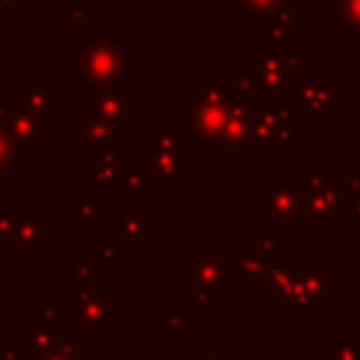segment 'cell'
Returning a JSON list of instances; mask_svg holds the SVG:
<instances>
[{
	"label": "cell",
	"mask_w": 360,
	"mask_h": 360,
	"mask_svg": "<svg viewBox=\"0 0 360 360\" xmlns=\"http://www.w3.org/2000/svg\"><path fill=\"white\" fill-rule=\"evenodd\" d=\"M98 256H101V262H104V264L124 267V264H127V259L132 256V250H129L124 242H118V239H104V242H98Z\"/></svg>",
	"instance_id": "obj_25"
},
{
	"label": "cell",
	"mask_w": 360,
	"mask_h": 360,
	"mask_svg": "<svg viewBox=\"0 0 360 360\" xmlns=\"http://www.w3.org/2000/svg\"><path fill=\"white\" fill-rule=\"evenodd\" d=\"M22 6H25V0H0V11H17Z\"/></svg>",
	"instance_id": "obj_36"
},
{
	"label": "cell",
	"mask_w": 360,
	"mask_h": 360,
	"mask_svg": "<svg viewBox=\"0 0 360 360\" xmlns=\"http://www.w3.org/2000/svg\"><path fill=\"white\" fill-rule=\"evenodd\" d=\"M248 0H217L219 8H245Z\"/></svg>",
	"instance_id": "obj_37"
},
{
	"label": "cell",
	"mask_w": 360,
	"mask_h": 360,
	"mask_svg": "<svg viewBox=\"0 0 360 360\" xmlns=\"http://www.w3.org/2000/svg\"><path fill=\"white\" fill-rule=\"evenodd\" d=\"M228 253H217L214 242H205L200 253H191L188 262L177 267V290L188 292L194 304L222 307L228 301Z\"/></svg>",
	"instance_id": "obj_3"
},
{
	"label": "cell",
	"mask_w": 360,
	"mask_h": 360,
	"mask_svg": "<svg viewBox=\"0 0 360 360\" xmlns=\"http://www.w3.org/2000/svg\"><path fill=\"white\" fill-rule=\"evenodd\" d=\"M101 200H76L73 202V225L76 228H98L101 225Z\"/></svg>",
	"instance_id": "obj_23"
},
{
	"label": "cell",
	"mask_w": 360,
	"mask_h": 360,
	"mask_svg": "<svg viewBox=\"0 0 360 360\" xmlns=\"http://www.w3.org/2000/svg\"><path fill=\"white\" fill-rule=\"evenodd\" d=\"M8 118H11V101H0V129L8 127Z\"/></svg>",
	"instance_id": "obj_35"
},
{
	"label": "cell",
	"mask_w": 360,
	"mask_h": 360,
	"mask_svg": "<svg viewBox=\"0 0 360 360\" xmlns=\"http://www.w3.org/2000/svg\"><path fill=\"white\" fill-rule=\"evenodd\" d=\"M329 360H360V343L352 340V346H338L335 343V352Z\"/></svg>",
	"instance_id": "obj_32"
},
{
	"label": "cell",
	"mask_w": 360,
	"mask_h": 360,
	"mask_svg": "<svg viewBox=\"0 0 360 360\" xmlns=\"http://www.w3.org/2000/svg\"><path fill=\"white\" fill-rule=\"evenodd\" d=\"M188 124L194 138L211 149H225L233 163L250 149V101H242L236 93L202 96L191 90Z\"/></svg>",
	"instance_id": "obj_1"
},
{
	"label": "cell",
	"mask_w": 360,
	"mask_h": 360,
	"mask_svg": "<svg viewBox=\"0 0 360 360\" xmlns=\"http://www.w3.org/2000/svg\"><path fill=\"white\" fill-rule=\"evenodd\" d=\"M332 17L346 28H360V0H338Z\"/></svg>",
	"instance_id": "obj_28"
},
{
	"label": "cell",
	"mask_w": 360,
	"mask_h": 360,
	"mask_svg": "<svg viewBox=\"0 0 360 360\" xmlns=\"http://www.w3.org/2000/svg\"><path fill=\"white\" fill-rule=\"evenodd\" d=\"M149 138H152L155 149H160V152L191 155L188 138H186V135H180V129H177V127H172V124H152V129H149Z\"/></svg>",
	"instance_id": "obj_21"
},
{
	"label": "cell",
	"mask_w": 360,
	"mask_h": 360,
	"mask_svg": "<svg viewBox=\"0 0 360 360\" xmlns=\"http://www.w3.org/2000/svg\"><path fill=\"white\" fill-rule=\"evenodd\" d=\"M62 307L65 312H70L82 326L104 332L112 329L118 318H127V307L115 301L112 292L98 290V292H82V290H65L62 295Z\"/></svg>",
	"instance_id": "obj_7"
},
{
	"label": "cell",
	"mask_w": 360,
	"mask_h": 360,
	"mask_svg": "<svg viewBox=\"0 0 360 360\" xmlns=\"http://www.w3.org/2000/svg\"><path fill=\"white\" fill-rule=\"evenodd\" d=\"M253 248H256V253L273 259L276 250H278V225L267 222V225L256 228V233H253Z\"/></svg>",
	"instance_id": "obj_24"
},
{
	"label": "cell",
	"mask_w": 360,
	"mask_h": 360,
	"mask_svg": "<svg viewBox=\"0 0 360 360\" xmlns=\"http://www.w3.org/2000/svg\"><path fill=\"white\" fill-rule=\"evenodd\" d=\"M287 0H248L245 8H242V20L250 22V20H259V17H276L281 8H284Z\"/></svg>",
	"instance_id": "obj_26"
},
{
	"label": "cell",
	"mask_w": 360,
	"mask_h": 360,
	"mask_svg": "<svg viewBox=\"0 0 360 360\" xmlns=\"http://www.w3.org/2000/svg\"><path fill=\"white\" fill-rule=\"evenodd\" d=\"M48 250H51V217L39 211L14 231L11 242L0 253H48Z\"/></svg>",
	"instance_id": "obj_14"
},
{
	"label": "cell",
	"mask_w": 360,
	"mask_h": 360,
	"mask_svg": "<svg viewBox=\"0 0 360 360\" xmlns=\"http://www.w3.org/2000/svg\"><path fill=\"white\" fill-rule=\"evenodd\" d=\"M231 262V276L239 278L242 290H267L270 278V259L262 253H228Z\"/></svg>",
	"instance_id": "obj_16"
},
{
	"label": "cell",
	"mask_w": 360,
	"mask_h": 360,
	"mask_svg": "<svg viewBox=\"0 0 360 360\" xmlns=\"http://www.w3.org/2000/svg\"><path fill=\"white\" fill-rule=\"evenodd\" d=\"M6 304H11V281L0 276V307H6Z\"/></svg>",
	"instance_id": "obj_33"
},
{
	"label": "cell",
	"mask_w": 360,
	"mask_h": 360,
	"mask_svg": "<svg viewBox=\"0 0 360 360\" xmlns=\"http://www.w3.org/2000/svg\"><path fill=\"white\" fill-rule=\"evenodd\" d=\"M292 141V118L281 98L250 101V149H281Z\"/></svg>",
	"instance_id": "obj_6"
},
{
	"label": "cell",
	"mask_w": 360,
	"mask_h": 360,
	"mask_svg": "<svg viewBox=\"0 0 360 360\" xmlns=\"http://www.w3.org/2000/svg\"><path fill=\"white\" fill-rule=\"evenodd\" d=\"M34 214H39V205L34 200H6L0 202V250L11 242L14 231L31 219Z\"/></svg>",
	"instance_id": "obj_18"
},
{
	"label": "cell",
	"mask_w": 360,
	"mask_h": 360,
	"mask_svg": "<svg viewBox=\"0 0 360 360\" xmlns=\"http://www.w3.org/2000/svg\"><path fill=\"white\" fill-rule=\"evenodd\" d=\"M118 191H124V197H127V211H138V194L143 191V188H152V183H149V174L143 172V166L135 160H129L127 166H124V174H121V180H118V186H115Z\"/></svg>",
	"instance_id": "obj_20"
},
{
	"label": "cell",
	"mask_w": 360,
	"mask_h": 360,
	"mask_svg": "<svg viewBox=\"0 0 360 360\" xmlns=\"http://www.w3.org/2000/svg\"><path fill=\"white\" fill-rule=\"evenodd\" d=\"M127 76V37L104 34L90 37L73 51V84L76 87H118Z\"/></svg>",
	"instance_id": "obj_2"
},
{
	"label": "cell",
	"mask_w": 360,
	"mask_h": 360,
	"mask_svg": "<svg viewBox=\"0 0 360 360\" xmlns=\"http://www.w3.org/2000/svg\"><path fill=\"white\" fill-rule=\"evenodd\" d=\"M152 3H155V0H124V6H127L129 11H146V8H152Z\"/></svg>",
	"instance_id": "obj_34"
},
{
	"label": "cell",
	"mask_w": 360,
	"mask_h": 360,
	"mask_svg": "<svg viewBox=\"0 0 360 360\" xmlns=\"http://www.w3.org/2000/svg\"><path fill=\"white\" fill-rule=\"evenodd\" d=\"M329 93H338L326 76H304L292 79L290 101L292 107L304 110L309 121H326L329 118Z\"/></svg>",
	"instance_id": "obj_12"
},
{
	"label": "cell",
	"mask_w": 360,
	"mask_h": 360,
	"mask_svg": "<svg viewBox=\"0 0 360 360\" xmlns=\"http://www.w3.org/2000/svg\"><path fill=\"white\" fill-rule=\"evenodd\" d=\"M141 90L135 84H118V87H90L87 90V110L104 121H110L121 138L129 132L132 124L141 118Z\"/></svg>",
	"instance_id": "obj_5"
},
{
	"label": "cell",
	"mask_w": 360,
	"mask_h": 360,
	"mask_svg": "<svg viewBox=\"0 0 360 360\" xmlns=\"http://www.w3.org/2000/svg\"><path fill=\"white\" fill-rule=\"evenodd\" d=\"M8 98L39 112H59L65 107V90L45 73H25L22 82L8 90Z\"/></svg>",
	"instance_id": "obj_11"
},
{
	"label": "cell",
	"mask_w": 360,
	"mask_h": 360,
	"mask_svg": "<svg viewBox=\"0 0 360 360\" xmlns=\"http://www.w3.org/2000/svg\"><path fill=\"white\" fill-rule=\"evenodd\" d=\"M73 290H82V292L101 290V264L93 262L87 250L73 253Z\"/></svg>",
	"instance_id": "obj_19"
},
{
	"label": "cell",
	"mask_w": 360,
	"mask_h": 360,
	"mask_svg": "<svg viewBox=\"0 0 360 360\" xmlns=\"http://www.w3.org/2000/svg\"><path fill=\"white\" fill-rule=\"evenodd\" d=\"M87 163H90V186H98V188H107V186H118L121 174H124V166L129 163L127 152L112 146V149H96V152H87Z\"/></svg>",
	"instance_id": "obj_15"
},
{
	"label": "cell",
	"mask_w": 360,
	"mask_h": 360,
	"mask_svg": "<svg viewBox=\"0 0 360 360\" xmlns=\"http://www.w3.org/2000/svg\"><path fill=\"white\" fill-rule=\"evenodd\" d=\"M188 315H191V307L188 304H166L163 307V340L166 343H174L186 323H188Z\"/></svg>",
	"instance_id": "obj_22"
},
{
	"label": "cell",
	"mask_w": 360,
	"mask_h": 360,
	"mask_svg": "<svg viewBox=\"0 0 360 360\" xmlns=\"http://www.w3.org/2000/svg\"><path fill=\"white\" fill-rule=\"evenodd\" d=\"M0 360H31V346L28 343H3L0 346Z\"/></svg>",
	"instance_id": "obj_30"
},
{
	"label": "cell",
	"mask_w": 360,
	"mask_h": 360,
	"mask_svg": "<svg viewBox=\"0 0 360 360\" xmlns=\"http://www.w3.org/2000/svg\"><path fill=\"white\" fill-rule=\"evenodd\" d=\"M96 354H101V332L82 326L70 312H65L53 346L39 354H31V360H90Z\"/></svg>",
	"instance_id": "obj_8"
},
{
	"label": "cell",
	"mask_w": 360,
	"mask_h": 360,
	"mask_svg": "<svg viewBox=\"0 0 360 360\" xmlns=\"http://www.w3.org/2000/svg\"><path fill=\"white\" fill-rule=\"evenodd\" d=\"M304 177H267L264 188L256 191L253 208L273 225H301L304 222Z\"/></svg>",
	"instance_id": "obj_4"
},
{
	"label": "cell",
	"mask_w": 360,
	"mask_h": 360,
	"mask_svg": "<svg viewBox=\"0 0 360 360\" xmlns=\"http://www.w3.org/2000/svg\"><path fill=\"white\" fill-rule=\"evenodd\" d=\"M115 141H121V132L110 121L93 115L90 110L73 112V146L76 149H82V152L112 149Z\"/></svg>",
	"instance_id": "obj_13"
},
{
	"label": "cell",
	"mask_w": 360,
	"mask_h": 360,
	"mask_svg": "<svg viewBox=\"0 0 360 360\" xmlns=\"http://www.w3.org/2000/svg\"><path fill=\"white\" fill-rule=\"evenodd\" d=\"M205 360H239L236 354H228V357H222V354H208Z\"/></svg>",
	"instance_id": "obj_38"
},
{
	"label": "cell",
	"mask_w": 360,
	"mask_h": 360,
	"mask_svg": "<svg viewBox=\"0 0 360 360\" xmlns=\"http://www.w3.org/2000/svg\"><path fill=\"white\" fill-rule=\"evenodd\" d=\"M138 163L149 174L152 188H174L191 172V155L160 152V149H155L149 135L138 138Z\"/></svg>",
	"instance_id": "obj_9"
},
{
	"label": "cell",
	"mask_w": 360,
	"mask_h": 360,
	"mask_svg": "<svg viewBox=\"0 0 360 360\" xmlns=\"http://www.w3.org/2000/svg\"><path fill=\"white\" fill-rule=\"evenodd\" d=\"M267 39H270V45H273L276 51H290L292 39H290V34H287V22H284L281 17H270Z\"/></svg>",
	"instance_id": "obj_29"
},
{
	"label": "cell",
	"mask_w": 360,
	"mask_h": 360,
	"mask_svg": "<svg viewBox=\"0 0 360 360\" xmlns=\"http://www.w3.org/2000/svg\"><path fill=\"white\" fill-rule=\"evenodd\" d=\"M20 146H17V141L6 132V129H0V174H8L14 166H17V160H20Z\"/></svg>",
	"instance_id": "obj_27"
},
{
	"label": "cell",
	"mask_w": 360,
	"mask_h": 360,
	"mask_svg": "<svg viewBox=\"0 0 360 360\" xmlns=\"http://www.w3.org/2000/svg\"><path fill=\"white\" fill-rule=\"evenodd\" d=\"M6 132L17 141L20 149H28V152L51 149V112H39V110L11 101V118H8Z\"/></svg>",
	"instance_id": "obj_10"
},
{
	"label": "cell",
	"mask_w": 360,
	"mask_h": 360,
	"mask_svg": "<svg viewBox=\"0 0 360 360\" xmlns=\"http://www.w3.org/2000/svg\"><path fill=\"white\" fill-rule=\"evenodd\" d=\"M112 239L124 242L132 253H138L141 242L152 239V217L149 214H138V211L118 214L115 222H112Z\"/></svg>",
	"instance_id": "obj_17"
},
{
	"label": "cell",
	"mask_w": 360,
	"mask_h": 360,
	"mask_svg": "<svg viewBox=\"0 0 360 360\" xmlns=\"http://www.w3.org/2000/svg\"><path fill=\"white\" fill-rule=\"evenodd\" d=\"M90 360H112V357H110V354H104V352H101V354H96V357H90Z\"/></svg>",
	"instance_id": "obj_39"
},
{
	"label": "cell",
	"mask_w": 360,
	"mask_h": 360,
	"mask_svg": "<svg viewBox=\"0 0 360 360\" xmlns=\"http://www.w3.org/2000/svg\"><path fill=\"white\" fill-rule=\"evenodd\" d=\"M87 6H90V0H73V3L62 11V20H65V22H84V20H87Z\"/></svg>",
	"instance_id": "obj_31"
}]
</instances>
